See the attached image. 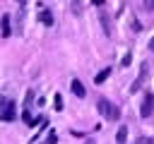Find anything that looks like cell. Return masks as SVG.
<instances>
[{
  "instance_id": "obj_17",
  "label": "cell",
  "mask_w": 154,
  "mask_h": 144,
  "mask_svg": "<svg viewBox=\"0 0 154 144\" xmlns=\"http://www.w3.org/2000/svg\"><path fill=\"white\" fill-rule=\"evenodd\" d=\"M84 144H96V139H91V137H87V139H84Z\"/></svg>"
},
{
  "instance_id": "obj_19",
  "label": "cell",
  "mask_w": 154,
  "mask_h": 144,
  "mask_svg": "<svg viewBox=\"0 0 154 144\" xmlns=\"http://www.w3.org/2000/svg\"><path fill=\"white\" fill-rule=\"evenodd\" d=\"M137 144H147V139H137Z\"/></svg>"
},
{
  "instance_id": "obj_8",
  "label": "cell",
  "mask_w": 154,
  "mask_h": 144,
  "mask_svg": "<svg viewBox=\"0 0 154 144\" xmlns=\"http://www.w3.org/2000/svg\"><path fill=\"white\" fill-rule=\"evenodd\" d=\"M10 14H2V19H0V36L2 38H10Z\"/></svg>"
},
{
  "instance_id": "obj_15",
  "label": "cell",
  "mask_w": 154,
  "mask_h": 144,
  "mask_svg": "<svg viewBox=\"0 0 154 144\" xmlns=\"http://www.w3.org/2000/svg\"><path fill=\"white\" fill-rule=\"evenodd\" d=\"M130 58H132V53H125V58H123V67L130 65Z\"/></svg>"
},
{
  "instance_id": "obj_12",
  "label": "cell",
  "mask_w": 154,
  "mask_h": 144,
  "mask_svg": "<svg viewBox=\"0 0 154 144\" xmlns=\"http://www.w3.org/2000/svg\"><path fill=\"white\" fill-rule=\"evenodd\" d=\"M53 106H55V110H63V98H60V94H55V98H53Z\"/></svg>"
},
{
  "instance_id": "obj_20",
  "label": "cell",
  "mask_w": 154,
  "mask_h": 144,
  "mask_svg": "<svg viewBox=\"0 0 154 144\" xmlns=\"http://www.w3.org/2000/svg\"><path fill=\"white\" fill-rule=\"evenodd\" d=\"M14 2H19V5H24V2H26V0H14Z\"/></svg>"
},
{
  "instance_id": "obj_4",
  "label": "cell",
  "mask_w": 154,
  "mask_h": 144,
  "mask_svg": "<svg viewBox=\"0 0 154 144\" xmlns=\"http://www.w3.org/2000/svg\"><path fill=\"white\" fill-rule=\"evenodd\" d=\"M140 115H142V118H152V115H154V94H152V91H144L142 106H140Z\"/></svg>"
},
{
  "instance_id": "obj_9",
  "label": "cell",
  "mask_w": 154,
  "mask_h": 144,
  "mask_svg": "<svg viewBox=\"0 0 154 144\" xmlns=\"http://www.w3.org/2000/svg\"><path fill=\"white\" fill-rule=\"evenodd\" d=\"M108 77H111V67H103L101 72H96V77H94V84H103Z\"/></svg>"
},
{
  "instance_id": "obj_16",
  "label": "cell",
  "mask_w": 154,
  "mask_h": 144,
  "mask_svg": "<svg viewBox=\"0 0 154 144\" xmlns=\"http://www.w3.org/2000/svg\"><path fill=\"white\" fill-rule=\"evenodd\" d=\"M91 5H94V7H101V5H103V0H91Z\"/></svg>"
},
{
  "instance_id": "obj_2",
  "label": "cell",
  "mask_w": 154,
  "mask_h": 144,
  "mask_svg": "<svg viewBox=\"0 0 154 144\" xmlns=\"http://www.w3.org/2000/svg\"><path fill=\"white\" fill-rule=\"evenodd\" d=\"M0 118H2L5 122L17 120V103H14V98L0 96Z\"/></svg>"
},
{
  "instance_id": "obj_11",
  "label": "cell",
  "mask_w": 154,
  "mask_h": 144,
  "mask_svg": "<svg viewBox=\"0 0 154 144\" xmlns=\"http://www.w3.org/2000/svg\"><path fill=\"white\" fill-rule=\"evenodd\" d=\"M70 10H72V12L79 17V14L84 12V5H82V0H70Z\"/></svg>"
},
{
  "instance_id": "obj_3",
  "label": "cell",
  "mask_w": 154,
  "mask_h": 144,
  "mask_svg": "<svg viewBox=\"0 0 154 144\" xmlns=\"http://www.w3.org/2000/svg\"><path fill=\"white\" fill-rule=\"evenodd\" d=\"M147 79H149V62H142V65H140V74H137V79L132 82L130 91H132V94H135V91H140V89L147 84Z\"/></svg>"
},
{
  "instance_id": "obj_14",
  "label": "cell",
  "mask_w": 154,
  "mask_h": 144,
  "mask_svg": "<svg viewBox=\"0 0 154 144\" xmlns=\"http://www.w3.org/2000/svg\"><path fill=\"white\" fill-rule=\"evenodd\" d=\"M142 5H144V10H154V0H142Z\"/></svg>"
},
{
  "instance_id": "obj_5",
  "label": "cell",
  "mask_w": 154,
  "mask_h": 144,
  "mask_svg": "<svg viewBox=\"0 0 154 144\" xmlns=\"http://www.w3.org/2000/svg\"><path fill=\"white\" fill-rule=\"evenodd\" d=\"M70 89H72V94H75L77 98H84V96H87V89H84V84H82V82H79L77 77H75V79L70 82Z\"/></svg>"
},
{
  "instance_id": "obj_18",
  "label": "cell",
  "mask_w": 154,
  "mask_h": 144,
  "mask_svg": "<svg viewBox=\"0 0 154 144\" xmlns=\"http://www.w3.org/2000/svg\"><path fill=\"white\" fill-rule=\"evenodd\" d=\"M149 50H152V53H154V38H152V41H149Z\"/></svg>"
},
{
  "instance_id": "obj_13",
  "label": "cell",
  "mask_w": 154,
  "mask_h": 144,
  "mask_svg": "<svg viewBox=\"0 0 154 144\" xmlns=\"http://www.w3.org/2000/svg\"><path fill=\"white\" fill-rule=\"evenodd\" d=\"M55 142H58V134H55V132H51V134H48V139H46V144H55Z\"/></svg>"
},
{
  "instance_id": "obj_1",
  "label": "cell",
  "mask_w": 154,
  "mask_h": 144,
  "mask_svg": "<svg viewBox=\"0 0 154 144\" xmlns=\"http://www.w3.org/2000/svg\"><path fill=\"white\" fill-rule=\"evenodd\" d=\"M96 110H99V115H103V120H108V122H116V120L120 118L118 106L111 103L108 98H99V101H96Z\"/></svg>"
},
{
  "instance_id": "obj_7",
  "label": "cell",
  "mask_w": 154,
  "mask_h": 144,
  "mask_svg": "<svg viewBox=\"0 0 154 144\" xmlns=\"http://www.w3.org/2000/svg\"><path fill=\"white\" fill-rule=\"evenodd\" d=\"M99 22H101L103 36H111L113 31H111V17H108V12H101V14H99Z\"/></svg>"
},
{
  "instance_id": "obj_6",
  "label": "cell",
  "mask_w": 154,
  "mask_h": 144,
  "mask_svg": "<svg viewBox=\"0 0 154 144\" xmlns=\"http://www.w3.org/2000/svg\"><path fill=\"white\" fill-rule=\"evenodd\" d=\"M38 22H41L43 26H53L55 17H53V12H51V10H46V7H43V10L38 12Z\"/></svg>"
},
{
  "instance_id": "obj_10",
  "label": "cell",
  "mask_w": 154,
  "mask_h": 144,
  "mask_svg": "<svg viewBox=\"0 0 154 144\" xmlns=\"http://www.w3.org/2000/svg\"><path fill=\"white\" fill-rule=\"evenodd\" d=\"M116 142H118V144H125V142H128V127H125V125L118 127V132H116Z\"/></svg>"
}]
</instances>
